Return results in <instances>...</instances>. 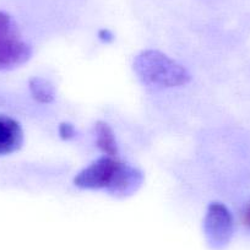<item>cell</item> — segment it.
I'll return each mask as SVG.
<instances>
[{"label": "cell", "instance_id": "obj_1", "mask_svg": "<svg viewBox=\"0 0 250 250\" xmlns=\"http://www.w3.org/2000/svg\"><path fill=\"white\" fill-rule=\"evenodd\" d=\"M143 173L115 157L98 158L76 175V187L81 189H104L114 196H128L143 184Z\"/></svg>", "mask_w": 250, "mask_h": 250}, {"label": "cell", "instance_id": "obj_2", "mask_svg": "<svg viewBox=\"0 0 250 250\" xmlns=\"http://www.w3.org/2000/svg\"><path fill=\"white\" fill-rule=\"evenodd\" d=\"M134 68L144 83L158 87L185 85L190 79L183 66L155 50H146L138 55Z\"/></svg>", "mask_w": 250, "mask_h": 250}, {"label": "cell", "instance_id": "obj_3", "mask_svg": "<svg viewBox=\"0 0 250 250\" xmlns=\"http://www.w3.org/2000/svg\"><path fill=\"white\" fill-rule=\"evenodd\" d=\"M31 55V48L19 33L13 19L0 13V70L22 65Z\"/></svg>", "mask_w": 250, "mask_h": 250}, {"label": "cell", "instance_id": "obj_4", "mask_svg": "<svg viewBox=\"0 0 250 250\" xmlns=\"http://www.w3.org/2000/svg\"><path fill=\"white\" fill-rule=\"evenodd\" d=\"M232 215L225 205L213 203L208 206L205 218L206 233L218 242H226L232 234Z\"/></svg>", "mask_w": 250, "mask_h": 250}, {"label": "cell", "instance_id": "obj_5", "mask_svg": "<svg viewBox=\"0 0 250 250\" xmlns=\"http://www.w3.org/2000/svg\"><path fill=\"white\" fill-rule=\"evenodd\" d=\"M22 141L23 133L20 124L11 118L0 115V156L18 151Z\"/></svg>", "mask_w": 250, "mask_h": 250}, {"label": "cell", "instance_id": "obj_6", "mask_svg": "<svg viewBox=\"0 0 250 250\" xmlns=\"http://www.w3.org/2000/svg\"><path fill=\"white\" fill-rule=\"evenodd\" d=\"M95 134L98 148L108 157H115L118 153L117 141L109 125L102 122L97 123L95 126Z\"/></svg>", "mask_w": 250, "mask_h": 250}, {"label": "cell", "instance_id": "obj_7", "mask_svg": "<svg viewBox=\"0 0 250 250\" xmlns=\"http://www.w3.org/2000/svg\"><path fill=\"white\" fill-rule=\"evenodd\" d=\"M30 88L33 97L40 102L49 103L54 98V88L45 79L35 78L33 80H31Z\"/></svg>", "mask_w": 250, "mask_h": 250}, {"label": "cell", "instance_id": "obj_8", "mask_svg": "<svg viewBox=\"0 0 250 250\" xmlns=\"http://www.w3.org/2000/svg\"><path fill=\"white\" fill-rule=\"evenodd\" d=\"M59 134L62 139L69 140V139H73L75 136V128L69 123H62L59 126Z\"/></svg>", "mask_w": 250, "mask_h": 250}, {"label": "cell", "instance_id": "obj_9", "mask_svg": "<svg viewBox=\"0 0 250 250\" xmlns=\"http://www.w3.org/2000/svg\"><path fill=\"white\" fill-rule=\"evenodd\" d=\"M244 222L247 223L248 226H250V205H249V208H247V211H245V213H244Z\"/></svg>", "mask_w": 250, "mask_h": 250}]
</instances>
